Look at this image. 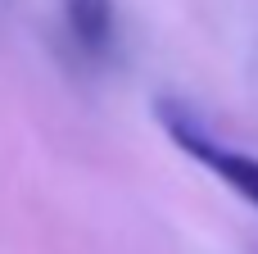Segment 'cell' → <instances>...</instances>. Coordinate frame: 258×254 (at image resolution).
I'll list each match as a JSON object with an SVG mask.
<instances>
[{
	"mask_svg": "<svg viewBox=\"0 0 258 254\" xmlns=\"http://www.w3.org/2000/svg\"><path fill=\"white\" fill-rule=\"evenodd\" d=\"M154 118H159V127L168 132V141H172L181 155H190L195 164H204L222 186H231L245 205L258 209V159L254 155H245V150H236V145H222V141L195 118V109L181 105V100H159V105H154Z\"/></svg>",
	"mask_w": 258,
	"mask_h": 254,
	"instance_id": "1",
	"label": "cell"
},
{
	"mask_svg": "<svg viewBox=\"0 0 258 254\" xmlns=\"http://www.w3.org/2000/svg\"><path fill=\"white\" fill-rule=\"evenodd\" d=\"M59 9L77 50H86L91 59H104L113 50V32H118L113 0H59Z\"/></svg>",
	"mask_w": 258,
	"mask_h": 254,
	"instance_id": "2",
	"label": "cell"
}]
</instances>
